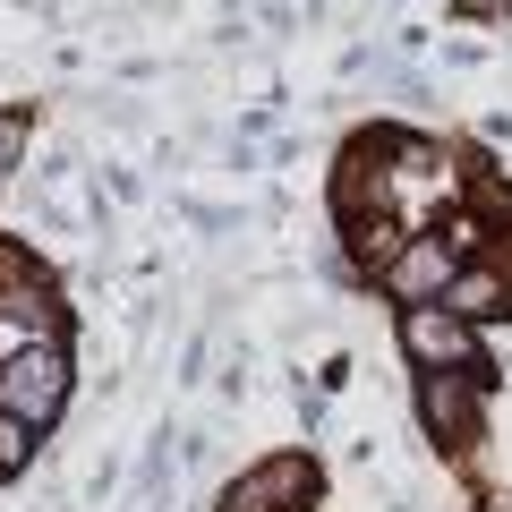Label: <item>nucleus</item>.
I'll list each match as a JSON object with an SVG mask.
<instances>
[{
    "label": "nucleus",
    "instance_id": "1",
    "mask_svg": "<svg viewBox=\"0 0 512 512\" xmlns=\"http://www.w3.org/2000/svg\"><path fill=\"white\" fill-rule=\"evenodd\" d=\"M60 393H69V359H60V342L18 350V359H0V419L43 427V419L60 410Z\"/></svg>",
    "mask_w": 512,
    "mask_h": 512
},
{
    "label": "nucleus",
    "instance_id": "2",
    "mask_svg": "<svg viewBox=\"0 0 512 512\" xmlns=\"http://www.w3.org/2000/svg\"><path fill=\"white\" fill-rule=\"evenodd\" d=\"M402 350L419 367H453V376H478V333H470V316H453V308H402Z\"/></svg>",
    "mask_w": 512,
    "mask_h": 512
},
{
    "label": "nucleus",
    "instance_id": "3",
    "mask_svg": "<svg viewBox=\"0 0 512 512\" xmlns=\"http://www.w3.org/2000/svg\"><path fill=\"white\" fill-rule=\"evenodd\" d=\"M393 291H402L410 308H427V299L453 291V248H444V231L436 239H410V248L393 256Z\"/></svg>",
    "mask_w": 512,
    "mask_h": 512
},
{
    "label": "nucleus",
    "instance_id": "4",
    "mask_svg": "<svg viewBox=\"0 0 512 512\" xmlns=\"http://www.w3.org/2000/svg\"><path fill=\"white\" fill-rule=\"evenodd\" d=\"M308 495V461H265L256 478H239L231 495H222V512H282Z\"/></svg>",
    "mask_w": 512,
    "mask_h": 512
},
{
    "label": "nucleus",
    "instance_id": "5",
    "mask_svg": "<svg viewBox=\"0 0 512 512\" xmlns=\"http://www.w3.org/2000/svg\"><path fill=\"white\" fill-rule=\"evenodd\" d=\"M444 308H453V316H470V325H478V316H504V308H512V282L495 274V265H470V274H453Z\"/></svg>",
    "mask_w": 512,
    "mask_h": 512
},
{
    "label": "nucleus",
    "instance_id": "6",
    "mask_svg": "<svg viewBox=\"0 0 512 512\" xmlns=\"http://www.w3.org/2000/svg\"><path fill=\"white\" fill-rule=\"evenodd\" d=\"M470 376H427V427L436 436H470Z\"/></svg>",
    "mask_w": 512,
    "mask_h": 512
},
{
    "label": "nucleus",
    "instance_id": "7",
    "mask_svg": "<svg viewBox=\"0 0 512 512\" xmlns=\"http://www.w3.org/2000/svg\"><path fill=\"white\" fill-rule=\"evenodd\" d=\"M26 436H35L26 419H0V470H18V461H26Z\"/></svg>",
    "mask_w": 512,
    "mask_h": 512
},
{
    "label": "nucleus",
    "instance_id": "8",
    "mask_svg": "<svg viewBox=\"0 0 512 512\" xmlns=\"http://www.w3.org/2000/svg\"><path fill=\"white\" fill-rule=\"evenodd\" d=\"M18 137H26V128H18V120H9V111H0V171L18 163Z\"/></svg>",
    "mask_w": 512,
    "mask_h": 512
},
{
    "label": "nucleus",
    "instance_id": "9",
    "mask_svg": "<svg viewBox=\"0 0 512 512\" xmlns=\"http://www.w3.org/2000/svg\"><path fill=\"white\" fill-rule=\"evenodd\" d=\"M504 9H512V0H504Z\"/></svg>",
    "mask_w": 512,
    "mask_h": 512
}]
</instances>
